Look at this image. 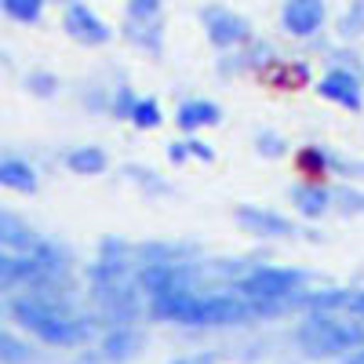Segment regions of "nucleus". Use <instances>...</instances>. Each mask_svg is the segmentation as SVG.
Listing matches in <instances>:
<instances>
[{"mask_svg": "<svg viewBox=\"0 0 364 364\" xmlns=\"http://www.w3.org/2000/svg\"><path fill=\"white\" fill-rule=\"evenodd\" d=\"M139 288L154 299L164 295H182V291H197V266L190 262H149L139 269Z\"/></svg>", "mask_w": 364, "mask_h": 364, "instance_id": "5", "label": "nucleus"}, {"mask_svg": "<svg viewBox=\"0 0 364 364\" xmlns=\"http://www.w3.org/2000/svg\"><path fill=\"white\" fill-rule=\"evenodd\" d=\"M339 37L343 41H357V37H364V0H350V8L343 11V18H339Z\"/></svg>", "mask_w": 364, "mask_h": 364, "instance_id": "18", "label": "nucleus"}, {"mask_svg": "<svg viewBox=\"0 0 364 364\" xmlns=\"http://www.w3.org/2000/svg\"><path fill=\"white\" fill-rule=\"evenodd\" d=\"M317 91H321L328 102H336V106H343V109H350V113H357V109L364 106L357 73H353V70H343V66H339V70H328V73L321 77Z\"/></svg>", "mask_w": 364, "mask_h": 364, "instance_id": "8", "label": "nucleus"}, {"mask_svg": "<svg viewBox=\"0 0 364 364\" xmlns=\"http://www.w3.org/2000/svg\"><path fill=\"white\" fill-rule=\"evenodd\" d=\"M135 102H139V99H132V91H128V87H120V91H117V99H113V113L132 120V109H135Z\"/></svg>", "mask_w": 364, "mask_h": 364, "instance_id": "25", "label": "nucleus"}, {"mask_svg": "<svg viewBox=\"0 0 364 364\" xmlns=\"http://www.w3.org/2000/svg\"><path fill=\"white\" fill-rule=\"evenodd\" d=\"M255 146H259L262 157H284V154H288V142H284L277 132H259V135H255Z\"/></svg>", "mask_w": 364, "mask_h": 364, "instance_id": "23", "label": "nucleus"}, {"mask_svg": "<svg viewBox=\"0 0 364 364\" xmlns=\"http://www.w3.org/2000/svg\"><path fill=\"white\" fill-rule=\"evenodd\" d=\"M331 204H339L346 215H350V211H364V193L353 190V186H336V190H331Z\"/></svg>", "mask_w": 364, "mask_h": 364, "instance_id": "22", "label": "nucleus"}, {"mask_svg": "<svg viewBox=\"0 0 364 364\" xmlns=\"http://www.w3.org/2000/svg\"><path fill=\"white\" fill-rule=\"evenodd\" d=\"M0 4L15 22H41L44 15V0H0Z\"/></svg>", "mask_w": 364, "mask_h": 364, "instance_id": "20", "label": "nucleus"}, {"mask_svg": "<svg viewBox=\"0 0 364 364\" xmlns=\"http://www.w3.org/2000/svg\"><path fill=\"white\" fill-rule=\"evenodd\" d=\"M237 223L245 226L248 233L255 237H291L295 233V223L284 219L281 211H269V208H252V204H240L237 208Z\"/></svg>", "mask_w": 364, "mask_h": 364, "instance_id": "10", "label": "nucleus"}, {"mask_svg": "<svg viewBox=\"0 0 364 364\" xmlns=\"http://www.w3.org/2000/svg\"><path fill=\"white\" fill-rule=\"evenodd\" d=\"M291 200H295V211L302 219H321L331 208V190L324 186V182H299V186L291 190Z\"/></svg>", "mask_w": 364, "mask_h": 364, "instance_id": "11", "label": "nucleus"}, {"mask_svg": "<svg viewBox=\"0 0 364 364\" xmlns=\"http://www.w3.org/2000/svg\"><path fill=\"white\" fill-rule=\"evenodd\" d=\"M154 317L190 324V328H226V324H245L262 314H281L277 306H259V302L240 299L237 291H182V295H164L149 302Z\"/></svg>", "mask_w": 364, "mask_h": 364, "instance_id": "1", "label": "nucleus"}, {"mask_svg": "<svg viewBox=\"0 0 364 364\" xmlns=\"http://www.w3.org/2000/svg\"><path fill=\"white\" fill-rule=\"evenodd\" d=\"M29 91L33 95H41V99H48V95H55V87H58V80L51 77V73H29Z\"/></svg>", "mask_w": 364, "mask_h": 364, "instance_id": "24", "label": "nucleus"}, {"mask_svg": "<svg viewBox=\"0 0 364 364\" xmlns=\"http://www.w3.org/2000/svg\"><path fill=\"white\" fill-rule=\"evenodd\" d=\"M186 149H190V157H197V161H215V149H211L208 142H200V139H186Z\"/></svg>", "mask_w": 364, "mask_h": 364, "instance_id": "26", "label": "nucleus"}, {"mask_svg": "<svg viewBox=\"0 0 364 364\" xmlns=\"http://www.w3.org/2000/svg\"><path fill=\"white\" fill-rule=\"evenodd\" d=\"M295 164H299V171L306 175L310 182H321V175H328V171H331L336 157H331L324 146H302L299 154H295Z\"/></svg>", "mask_w": 364, "mask_h": 364, "instance_id": "16", "label": "nucleus"}, {"mask_svg": "<svg viewBox=\"0 0 364 364\" xmlns=\"http://www.w3.org/2000/svg\"><path fill=\"white\" fill-rule=\"evenodd\" d=\"M168 157H171L175 164H182V161L190 157V149H186V142H171V146H168Z\"/></svg>", "mask_w": 364, "mask_h": 364, "instance_id": "28", "label": "nucleus"}, {"mask_svg": "<svg viewBox=\"0 0 364 364\" xmlns=\"http://www.w3.org/2000/svg\"><path fill=\"white\" fill-rule=\"evenodd\" d=\"M306 284V269L295 266H255L252 273L233 281V291L248 302H259V306H277L288 310L291 299L302 291Z\"/></svg>", "mask_w": 364, "mask_h": 364, "instance_id": "4", "label": "nucleus"}, {"mask_svg": "<svg viewBox=\"0 0 364 364\" xmlns=\"http://www.w3.org/2000/svg\"><path fill=\"white\" fill-rule=\"evenodd\" d=\"M295 343L299 350L324 360V357H350L353 350L364 346V328L357 321H343L336 314H310L295 328Z\"/></svg>", "mask_w": 364, "mask_h": 364, "instance_id": "3", "label": "nucleus"}, {"mask_svg": "<svg viewBox=\"0 0 364 364\" xmlns=\"http://www.w3.org/2000/svg\"><path fill=\"white\" fill-rule=\"evenodd\" d=\"M66 168L73 175H102L109 168V157L102 154L99 146H77L66 154Z\"/></svg>", "mask_w": 364, "mask_h": 364, "instance_id": "15", "label": "nucleus"}, {"mask_svg": "<svg viewBox=\"0 0 364 364\" xmlns=\"http://www.w3.org/2000/svg\"><path fill=\"white\" fill-rule=\"evenodd\" d=\"M175 120H178L182 132H200V128H215L223 120V109L215 102H208V99H190V102L178 106Z\"/></svg>", "mask_w": 364, "mask_h": 364, "instance_id": "12", "label": "nucleus"}, {"mask_svg": "<svg viewBox=\"0 0 364 364\" xmlns=\"http://www.w3.org/2000/svg\"><path fill=\"white\" fill-rule=\"evenodd\" d=\"M339 364H364V346H360V350H353L350 357H343Z\"/></svg>", "mask_w": 364, "mask_h": 364, "instance_id": "30", "label": "nucleus"}, {"mask_svg": "<svg viewBox=\"0 0 364 364\" xmlns=\"http://www.w3.org/2000/svg\"><path fill=\"white\" fill-rule=\"evenodd\" d=\"M63 26H66V33L77 41V44H84V48H99V44H106L113 33H109V26L91 11L87 4H70L66 8V15H63Z\"/></svg>", "mask_w": 364, "mask_h": 364, "instance_id": "7", "label": "nucleus"}, {"mask_svg": "<svg viewBox=\"0 0 364 364\" xmlns=\"http://www.w3.org/2000/svg\"><path fill=\"white\" fill-rule=\"evenodd\" d=\"M161 120H164V113H161V102L157 99H139L135 102V109H132V124L135 128L149 132V128H161Z\"/></svg>", "mask_w": 364, "mask_h": 364, "instance_id": "19", "label": "nucleus"}, {"mask_svg": "<svg viewBox=\"0 0 364 364\" xmlns=\"http://www.w3.org/2000/svg\"><path fill=\"white\" fill-rule=\"evenodd\" d=\"M324 22V0H284L281 26L291 37H314Z\"/></svg>", "mask_w": 364, "mask_h": 364, "instance_id": "9", "label": "nucleus"}, {"mask_svg": "<svg viewBox=\"0 0 364 364\" xmlns=\"http://www.w3.org/2000/svg\"><path fill=\"white\" fill-rule=\"evenodd\" d=\"M0 186L15 193H37V171L18 157H4L0 161Z\"/></svg>", "mask_w": 364, "mask_h": 364, "instance_id": "13", "label": "nucleus"}, {"mask_svg": "<svg viewBox=\"0 0 364 364\" xmlns=\"http://www.w3.org/2000/svg\"><path fill=\"white\" fill-rule=\"evenodd\" d=\"M139 346H142V336H139L135 328H109V336L102 339V357L128 360V357L139 353Z\"/></svg>", "mask_w": 364, "mask_h": 364, "instance_id": "14", "label": "nucleus"}, {"mask_svg": "<svg viewBox=\"0 0 364 364\" xmlns=\"http://www.w3.org/2000/svg\"><path fill=\"white\" fill-rule=\"evenodd\" d=\"M58 295L51 291H29L22 299H11V321L29 328L37 339L51 343V346H77L87 336V324L70 310V302H55Z\"/></svg>", "mask_w": 364, "mask_h": 364, "instance_id": "2", "label": "nucleus"}, {"mask_svg": "<svg viewBox=\"0 0 364 364\" xmlns=\"http://www.w3.org/2000/svg\"><path fill=\"white\" fill-rule=\"evenodd\" d=\"M350 314H353V317H360V324H364V291H360V295H353V302H350Z\"/></svg>", "mask_w": 364, "mask_h": 364, "instance_id": "29", "label": "nucleus"}, {"mask_svg": "<svg viewBox=\"0 0 364 364\" xmlns=\"http://www.w3.org/2000/svg\"><path fill=\"white\" fill-rule=\"evenodd\" d=\"M171 364H219L215 353H190V357H175Z\"/></svg>", "mask_w": 364, "mask_h": 364, "instance_id": "27", "label": "nucleus"}, {"mask_svg": "<svg viewBox=\"0 0 364 364\" xmlns=\"http://www.w3.org/2000/svg\"><path fill=\"white\" fill-rule=\"evenodd\" d=\"M161 26V0H128V29Z\"/></svg>", "mask_w": 364, "mask_h": 364, "instance_id": "17", "label": "nucleus"}, {"mask_svg": "<svg viewBox=\"0 0 364 364\" xmlns=\"http://www.w3.org/2000/svg\"><path fill=\"white\" fill-rule=\"evenodd\" d=\"M0 360L4 364H26V360H33V350L26 343H18L11 331H0Z\"/></svg>", "mask_w": 364, "mask_h": 364, "instance_id": "21", "label": "nucleus"}, {"mask_svg": "<svg viewBox=\"0 0 364 364\" xmlns=\"http://www.w3.org/2000/svg\"><path fill=\"white\" fill-rule=\"evenodd\" d=\"M200 22L208 29V41L215 44V48H240V44H248L252 41V26L245 15H237L230 8H204L200 11Z\"/></svg>", "mask_w": 364, "mask_h": 364, "instance_id": "6", "label": "nucleus"}]
</instances>
